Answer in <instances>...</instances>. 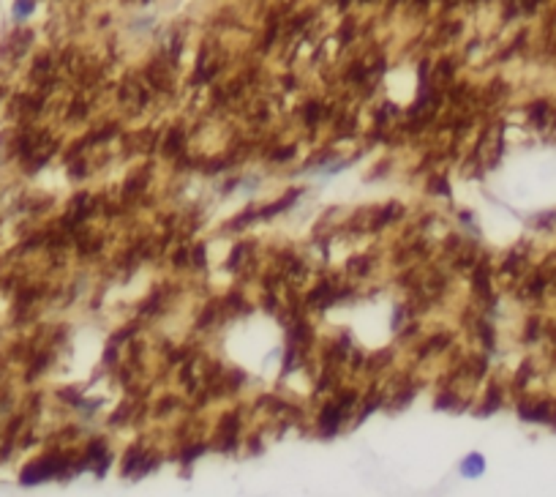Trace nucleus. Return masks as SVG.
<instances>
[{
  "label": "nucleus",
  "instance_id": "1",
  "mask_svg": "<svg viewBox=\"0 0 556 497\" xmlns=\"http://www.w3.org/2000/svg\"><path fill=\"white\" fill-rule=\"evenodd\" d=\"M467 464H469V467L464 470L467 476H477V473L483 470V459H480V457H469V462H467Z\"/></svg>",
  "mask_w": 556,
  "mask_h": 497
}]
</instances>
